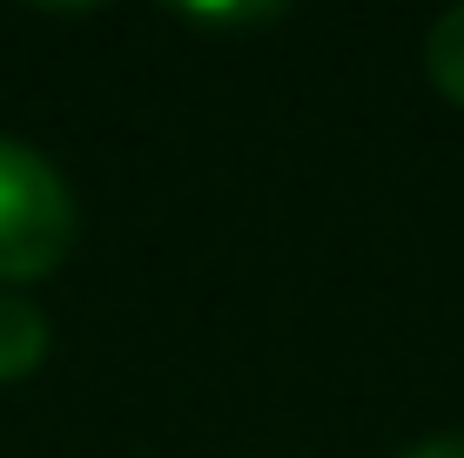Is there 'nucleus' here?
<instances>
[{
  "label": "nucleus",
  "mask_w": 464,
  "mask_h": 458,
  "mask_svg": "<svg viewBox=\"0 0 464 458\" xmlns=\"http://www.w3.org/2000/svg\"><path fill=\"white\" fill-rule=\"evenodd\" d=\"M404 458H464V438H430V445H411Z\"/></svg>",
  "instance_id": "4"
},
{
  "label": "nucleus",
  "mask_w": 464,
  "mask_h": 458,
  "mask_svg": "<svg viewBox=\"0 0 464 458\" xmlns=\"http://www.w3.org/2000/svg\"><path fill=\"white\" fill-rule=\"evenodd\" d=\"M74 249V196L54 162L0 135V283H34Z\"/></svg>",
  "instance_id": "1"
},
{
  "label": "nucleus",
  "mask_w": 464,
  "mask_h": 458,
  "mask_svg": "<svg viewBox=\"0 0 464 458\" xmlns=\"http://www.w3.org/2000/svg\"><path fill=\"white\" fill-rule=\"evenodd\" d=\"M47 357V317L27 297L0 290V385H14V377H27Z\"/></svg>",
  "instance_id": "2"
},
{
  "label": "nucleus",
  "mask_w": 464,
  "mask_h": 458,
  "mask_svg": "<svg viewBox=\"0 0 464 458\" xmlns=\"http://www.w3.org/2000/svg\"><path fill=\"white\" fill-rule=\"evenodd\" d=\"M424 61H430V82H438V88L464 108V7H451L438 27H430Z\"/></svg>",
  "instance_id": "3"
}]
</instances>
